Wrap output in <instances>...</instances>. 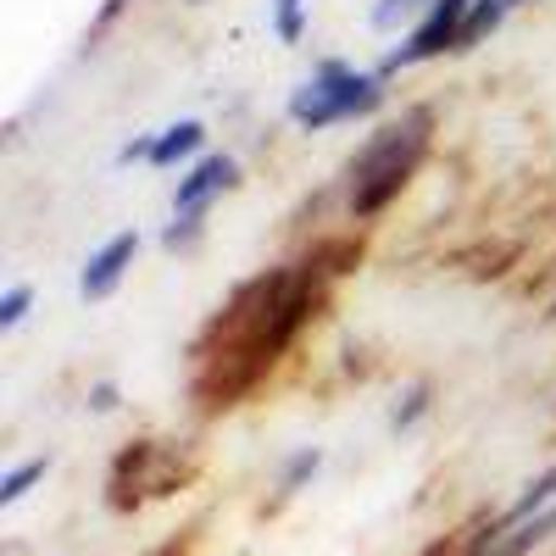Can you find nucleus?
Masks as SVG:
<instances>
[{"label":"nucleus","mask_w":556,"mask_h":556,"mask_svg":"<svg viewBox=\"0 0 556 556\" xmlns=\"http://www.w3.org/2000/svg\"><path fill=\"white\" fill-rule=\"evenodd\" d=\"M235 178H240V162H235V156H201L190 173L178 178L173 212H201V206H212V195H223Z\"/></svg>","instance_id":"39448f33"},{"label":"nucleus","mask_w":556,"mask_h":556,"mask_svg":"<svg viewBox=\"0 0 556 556\" xmlns=\"http://www.w3.org/2000/svg\"><path fill=\"white\" fill-rule=\"evenodd\" d=\"M412 7H417V0H379V7H374V28L390 34L401 23V12H412Z\"/></svg>","instance_id":"2eb2a0df"},{"label":"nucleus","mask_w":556,"mask_h":556,"mask_svg":"<svg viewBox=\"0 0 556 556\" xmlns=\"http://www.w3.org/2000/svg\"><path fill=\"white\" fill-rule=\"evenodd\" d=\"M384 101V73H356L345 62H323L295 96H290V117L301 128H329L345 117H367Z\"/></svg>","instance_id":"f03ea898"},{"label":"nucleus","mask_w":556,"mask_h":556,"mask_svg":"<svg viewBox=\"0 0 556 556\" xmlns=\"http://www.w3.org/2000/svg\"><path fill=\"white\" fill-rule=\"evenodd\" d=\"M545 506H556V468H551V473H540V479H534V484L518 495V506H513V513H506V518L490 529V545H495L501 534H513L518 523H529L534 513H545Z\"/></svg>","instance_id":"0eeeda50"},{"label":"nucleus","mask_w":556,"mask_h":556,"mask_svg":"<svg viewBox=\"0 0 556 556\" xmlns=\"http://www.w3.org/2000/svg\"><path fill=\"white\" fill-rule=\"evenodd\" d=\"M518 0H473V12H468V23H462V34H456V51H468V45H479L484 34H495L501 28V17L513 12Z\"/></svg>","instance_id":"6e6552de"},{"label":"nucleus","mask_w":556,"mask_h":556,"mask_svg":"<svg viewBox=\"0 0 556 556\" xmlns=\"http://www.w3.org/2000/svg\"><path fill=\"white\" fill-rule=\"evenodd\" d=\"M201 139H206V128H201L195 117H184V123L162 128V134H156V146H151V167H178L184 156H195V151H201Z\"/></svg>","instance_id":"423d86ee"},{"label":"nucleus","mask_w":556,"mask_h":556,"mask_svg":"<svg viewBox=\"0 0 556 556\" xmlns=\"http://www.w3.org/2000/svg\"><path fill=\"white\" fill-rule=\"evenodd\" d=\"M429 128H434V112L412 106L401 123H384L362 146V156L351 162V212L356 217H374L401 195V184L417 173V162L429 151Z\"/></svg>","instance_id":"f257e3e1"},{"label":"nucleus","mask_w":556,"mask_h":556,"mask_svg":"<svg viewBox=\"0 0 556 556\" xmlns=\"http://www.w3.org/2000/svg\"><path fill=\"white\" fill-rule=\"evenodd\" d=\"M45 468H51V462H45V456H34V462H23V468H12L7 479H0V506H17L39 479H45Z\"/></svg>","instance_id":"1a4fd4ad"},{"label":"nucleus","mask_w":556,"mask_h":556,"mask_svg":"<svg viewBox=\"0 0 556 556\" xmlns=\"http://www.w3.org/2000/svg\"><path fill=\"white\" fill-rule=\"evenodd\" d=\"M89 406H96V412H112V406H117V390H112V384H96V390H89Z\"/></svg>","instance_id":"dca6fc26"},{"label":"nucleus","mask_w":556,"mask_h":556,"mask_svg":"<svg viewBox=\"0 0 556 556\" xmlns=\"http://www.w3.org/2000/svg\"><path fill=\"white\" fill-rule=\"evenodd\" d=\"M134 256H139V235H134V228L112 235L96 256L84 262V273H78V295H84V301H106V295L123 285V273L134 267Z\"/></svg>","instance_id":"20e7f679"},{"label":"nucleus","mask_w":556,"mask_h":556,"mask_svg":"<svg viewBox=\"0 0 556 556\" xmlns=\"http://www.w3.org/2000/svg\"><path fill=\"white\" fill-rule=\"evenodd\" d=\"M273 28L285 45H301L306 34V0H273Z\"/></svg>","instance_id":"9d476101"},{"label":"nucleus","mask_w":556,"mask_h":556,"mask_svg":"<svg viewBox=\"0 0 556 556\" xmlns=\"http://www.w3.org/2000/svg\"><path fill=\"white\" fill-rule=\"evenodd\" d=\"M28 301H34V290H28V285H12L7 295H0V329H17L23 312H28Z\"/></svg>","instance_id":"ddd939ff"},{"label":"nucleus","mask_w":556,"mask_h":556,"mask_svg":"<svg viewBox=\"0 0 556 556\" xmlns=\"http://www.w3.org/2000/svg\"><path fill=\"white\" fill-rule=\"evenodd\" d=\"M317 468H323V451H295V456H290V468H285V479H278V490H285V495L301 490Z\"/></svg>","instance_id":"9b49d317"},{"label":"nucleus","mask_w":556,"mask_h":556,"mask_svg":"<svg viewBox=\"0 0 556 556\" xmlns=\"http://www.w3.org/2000/svg\"><path fill=\"white\" fill-rule=\"evenodd\" d=\"M201 223H206V206L201 212H173V223H167V235H162V245H190L195 235H201Z\"/></svg>","instance_id":"f8f14e48"},{"label":"nucleus","mask_w":556,"mask_h":556,"mask_svg":"<svg viewBox=\"0 0 556 556\" xmlns=\"http://www.w3.org/2000/svg\"><path fill=\"white\" fill-rule=\"evenodd\" d=\"M424 412H429V384H412L406 390V406H395V429H412Z\"/></svg>","instance_id":"4468645a"},{"label":"nucleus","mask_w":556,"mask_h":556,"mask_svg":"<svg viewBox=\"0 0 556 556\" xmlns=\"http://www.w3.org/2000/svg\"><path fill=\"white\" fill-rule=\"evenodd\" d=\"M468 12H473V0H429V17L412 28L406 45H395V51L384 56V78L401 73V67H417V62L440 56L445 45L456 51V34H462V23H468Z\"/></svg>","instance_id":"7ed1b4c3"}]
</instances>
